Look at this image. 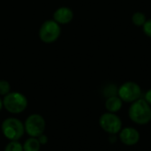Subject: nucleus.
Listing matches in <instances>:
<instances>
[{
	"mask_svg": "<svg viewBox=\"0 0 151 151\" xmlns=\"http://www.w3.org/2000/svg\"><path fill=\"white\" fill-rule=\"evenodd\" d=\"M3 106H4V105H3V101H2V99L0 98V111L2 110Z\"/></svg>",
	"mask_w": 151,
	"mask_h": 151,
	"instance_id": "nucleus-19",
	"label": "nucleus"
},
{
	"mask_svg": "<svg viewBox=\"0 0 151 151\" xmlns=\"http://www.w3.org/2000/svg\"><path fill=\"white\" fill-rule=\"evenodd\" d=\"M128 116L137 125H147L151 121V106L144 98H140L131 104L128 110Z\"/></svg>",
	"mask_w": 151,
	"mask_h": 151,
	"instance_id": "nucleus-1",
	"label": "nucleus"
},
{
	"mask_svg": "<svg viewBox=\"0 0 151 151\" xmlns=\"http://www.w3.org/2000/svg\"><path fill=\"white\" fill-rule=\"evenodd\" d=\"M146 20H147L146 15L142 12H136L132 16V22L136 27H142L146 22Z\"/></svg>",
	"mask_w": 151,
	"mask_h": 151,
	"instance_id": "nucleus-12",
	"label": "nucleus"
},
{
	"mask_svg": "<svg viewBox=\"0 0 151 151\" xmlns=\"http://www.w3.org/2000/svg\"><path fill=\"white\" fill-rule=\"evenodd\" d=\"M37 138H38V141H39V142H40L41 145H44V144H46L48 142V138L43 134L42 135H40L39 137H37Z\"/></svg>",
	"mask_w": 151,
	"mask_h": 151,
	"instance_id": "nucleus-17",
	"label": "nucleus"
},
{
	"mask_svg": "<svg viewBox=\"0 0 151 151\" xmlns=\"http://www.w3.org/2000/svg\"><path fill=\"white\" fill-rule=\"evenodd\" d=\"M140 133L134 127H125L119 132L120 142L127 146H134L140 141Z\"/></svg>",
	"mask_w": 151,
	"mask_h": 151,
	"instance_id": "nucleus-8",
	"label": "nucleus"
},
{
	"mask_svg": "<svg viewBox=\"0 0 151 151\" xmlns=\"http://www.w3.org/2000/svg\"><path fill=\"white\" fill-rule=\"evenodd\" d=\"M142 30H143V33L148 37H150L151 38V19L146 20V22L142 26Z\"/></svg>",
	"mask_w": 151,
	"mask_h": 151,
	"instance_id": "nucleus-16",
	"label": "nucleus"
},
{
	"mask_svg": "<svg viewBox=\"0 0 151 151\" xmlns=\"http://www.w3.org/2000/svg\"><path fill=\"white\" fill-rule=\"evenodd\" d=\"M3 105L5 110L12 114L23 112L27 107V97L19 92H10L4 96Z\"/></svg>",
	"mask_w": 151,
	"mask_h": 151,
	"instance_id": "nucleus-2",
	"label": "nucleus"
},
{
	"mask_svg": "<svg viewBox=\"0 0 151 151\" xmlns=\"http://www.w3.org/2000/svg\"><path fill=\"white\" fill-rule=\"evenodd\" d=\"M11 86L10 83L7 81L1 80L0 81V96H6L8 93H10Z\"/></svg>",
	"mask_w": 151,
	"mask_h": 151,
	"instance_id": "nucleus-15",
	"label": "nucleus"
},
{
	"mask_svg": "<svg viewBox=\"0 0 151 151\" xmlns=\"http://www.w3.org/2000/svg\"><path fill=\"white\" fill-rule=\"evenodd\" d=\"M144 99H145V101H146V102L151 106V88H150V89L145 93Z\"/></svg>",
	"mask_w": 151,
	"mask_h": 151,
	"instance_id": "nucleus-18",
	"label": "nucleus"
},
{
	"mask_svg": "<svg viewBox=\"0 0 151 151\" xmlns=\"http://www.w3.org/2000/svg\"><path fill=\"white\" fill-rule=\"evenodd\" d=\"M22 146L23 151H39L41 149V144L38 139L35 137L28 138Z\"/></svg>",
	"mask_w": 151,
	"mask_h": 151,
	"instance_id": "nucleus-11",
	"label": "nucleus"
},
{
	"mask_svg": "<svg viewBox=\"0 0 151 151\" xmlns=\"http://www.w3.org/2000/svg\"><path fill=\"white\" fill-rule=\"evenodd\" d=\"M61 34V27L54 19L45 20L39 29V38L44 43H52Z\"/></svg>",
	"mask_w": 151,
	"mask_h": 151,
	"instance_id": "nucleus-4",
	"label": "nucleus"
},
{
	"mask_svg": "<svg viewBox=\"0 0 151 151\" xmlns=\"http://www.w3.org/2000/svg\"><path fill=\"white\" fill-rule=\"evenodd\" d=\"M1 130L4 137L10 141H19L25 133L24 124L16 118L5 119L2 122Z\"/></svg>",
	"mask_w": 151,
	"mask_h": 151,
	"instance_id": "nucleus-3",
	"label": "nucleus"
},
{
	"mask_svg": "<svg viewBox=\"0 0 151 151\" xmlns=\"http://www.w3.org/2000/svg\"><path fill=\"white\" fill-rule=\"evenodd\" d=\"M118 96L125 103H133L142 96V88L134 81H127L118 88Z\"/></svg>",
	"mask_w": 151,
	"mask_h": 151,
	"instance_id": "nucleus-5",
	"label": "nucleus"
},
{
	"mask_svg": "<svg viewBox=\"0 0 151 151\" xmlns=\"http://www.w3.org/2000/svg\"><path fill=\"white\" fill-rule=\"evenodd\" d=\"M73 19V12L66 6L59 7L53 14V19L58 24H68Z\"/></svg>",
	"mask_w": 151,
	"mask_h": 151,
	"instance_id": "nucleus-9",
	"label": "nucleus"
},
{
	"mask_svg": "<svg viewBox=\"0 0 151 151\" xmlns=\"http://www.w3.org/2000/svg\"><path fill=\"white\" fill-rule=\"evenodd\" d=\"M104 94L107 98L111 96H118V88L114 84H109L104 88Z\"/></svg>",
	"mask_w": 151,
	"mask_h": 151,
	"instance_id": "nucleus-14",
	"label": "nucleus"
},
{
	"mask_svg": "<svg viewBox=\"0 0 151 151\" xmlns=\"http://www.w3.org/2000/svg\"><path fill=\"white\" fill-rule=\"evenodd\" d=\"M123 106V101L119 98V96H114L108 97L105 102V108L108 112L116 113L121 110Z\"/></svg>",
	"mask_w": 151,
	"mask_h": 151,
	"instance_id": "nucleus-10",
	"label": "nucleus"
},
{
	"mask_svg": "<svg viewBox=\"0 0 151 151\" xmlns=\"http://www.w3.org/2000/svg\"><path fill=\"white\" fill-rule=\"evenodd\" d=\"M99 125L104 132L112 135L119 134L122 129V121L120 118L116 113L111 112H106L101 115Z\"/></svg>",
	"mask_w": 151,
	"mask_h": 151,
	"instance_id": "nucleus-7",
	"label": "nucleus"
},
{
	"mask_svg": "<svg viewBox=\"0 0 151 151\" xmlns=\"http://www.w3.org/2000/svg\"><path fill=\"white\" fill-rule=\"evenodd\" d=\"M4 151H23V146L18 141H11L5 146Z\"/></svg>",
	"mask_w": 151,
	"mask_h": 151,
	"instance_id": "nucleus-13",
	"label": "nucleus"
},
{
	"mask_svg": "<svg viewBox=\"0 0 151 151\" xmlns=\"http://www.w3.org/2000/svg\"><path fill=\"white\" fill-rule=\"evenodd\" d=\"M45 119L40 114H31L24 123L25 132L30 136L37 138L42 135L45 129Z\"/></svg>",
	"mask_w": 151,
	"mask_h": 151,
	"instance_id": "nucleus-6",
	"label": "nucleus"
}]
</instances>
